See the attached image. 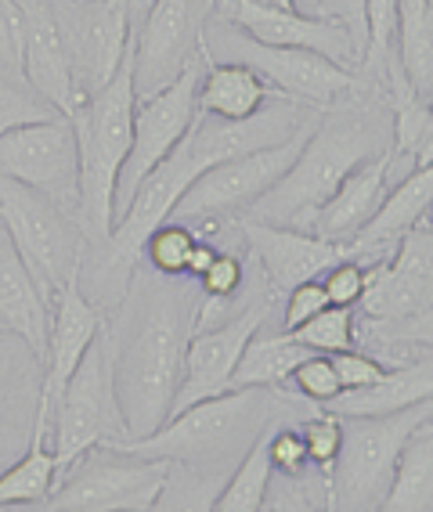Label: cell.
<instances>
[{
	"mask_svg": "<svg viewBox=\"0 0 433 512\" xmlns=\"http://www.w3.org/2000/svg\"><path fill=\"white\" fill-rule=\"evenodd\" d=\"M195 311L199 300L188 296L177 278L134 267L120 311L105 321L112 390L127 440L148 437L170 419V404L181 383V361L195 332Z\"/></svg>",
	"mask_w": 433,
	"mask_h": 512,
	"instance_id": "6da1fadb",
	"label": "cell"
},
{
	"mask_svg": "<svg viewBox=\"0 0 433 512\" xmlns=\"http://www.w3.org/2000/svg\"><path fill=\"white\" fill-rule=\"evenodd\" d=\"M390 119L347 101H332L329 112H318L311 138L300 148L289 174L249 206V220L278 224V228L307 231L311 217L322 210L343 177L361 163L390 152Z\"/></svg>",
	"mask_w": 433,
	"mask_h": 512,
	"instance_id": "7a4b0ae2",
	"label": "cell"
},
{
	"mask_svg": "<svg viewBox=\"0 0 433 512\" xmlns=\"http://www.w3.org/2000/svg\"><path fill=\"white\" fill-rule=\"evenodd\" d=\"M293 397L289 390H264V386L228 390L166 419L156 433L116 448L141 458H163L199 473L228 476L249 455V448L275 426L278 408H286Z\"/></svg>",
	"mask_w": 433,
	"mask_h": 512,
	"instance_id": "3957f363",
	"label": "cell"
},
{
	"mask_svg": "<svg viewBox=\"0 0 433 512\" xmlns=\"http://www.w3.org/2000/svg\"><path fill=\"white\" fill-rule=\"evenodd\" d=\"M134 73L130 51L102 91L69 116L80 152V202L76 224L87 242H109L116 224V177L134 138Z\"/></svg>",
	"mask_w": 433,
	"mask_h": 512,
	"instance_id": "277c9868",
	"label": "cell"
},
{
	"mask_svg": "<svg viewBox=\"0 0 433 512\" xmlns=\"http://www.w3.org/2000/svg\"><path fill=\"white\" fill-rule=\"evenodd\" d=\"M433 404H412L405 412L340 419V451L325 480V512H376L390 491L401 451L430 426Z\"/></svg>",
	"mask_w": 433,
	"mask_h": 512,
	"instance_id": "5b68a950",
	"label": "cell"
},
{
	"mask_svg": "<svg viewBox=\"0 0 433 512\" xmlns=\"http://www.w3.org/2000/svg\"><path fill=\"white\" fill-rule=\"evenodd\" d=\"M0 224H4L8 246L15 249V256L37 285L40 300L51 311V303L58 300L65 285L83 275L87 238L80 224L47 195L11 177H0Z\"/></svg>",
	"mask_w": 433,
	"mask_h": 512,
	"instance_id": "8992f818",
	"label": "cell"
},
{
	"mask_svg": "<svg viewBox=\"0 0 433 512\" xmlns=\"http://www.w3.org/2000/svg\"><path fill=\"white\" fill-rule=\"evenodd\" d=\"M47 440H51L47 448L55 455V480L98 444L116 448L127 440L116 390H112V354L105 329L94 336L76 372L69 375V383L62 386L51 419H47Z\"/></svg>",
	"mask_w": 433,
	"mask_h": 512,
	"instance_id": "52a82bcc",
	"label": "cell"
},
{
	"mask_svg": "<svg viewBox=\"0 0 433 512\" xmlns=\"http://www.w3.org/2000/svg\"><path fill=\"white\" fill-rule=\"evenodd\" d=\"M170 462L98 444L55 480L47 509L55 512H148L163 491Z\"/></svg>",
	"mask_w": 433,
	"mask_h": 512,
	"instance_id": "ba28073f",
	"label": "cell"
},
{
	"mask_svg": "<svg viewBox=\"0 0 433 512\" xmlns=\"http://www.w3.org/2000/svg\"><path fill=\"white\" fill-rule=\"evenodd\" d=\"M210 26H217V37L203 33V47L210 62L249 65L253 73L264 76L271 91L296 101V105H332V101L358 91V73H347V69L314 55V51L253 44L249 37H242L239 29H231L228 22L213 19V15Z\"/></svg>",
	"mask_w": 433,
	"mask_h": 512,
	"instance_id": "9c48e42d",
	"label": "cell"
},
{
	"mask_svg": "<svg viewBox=\"0 0 433 512\" xmlns=\"http://www.w3.org/2000/svg\"><path fill=\"white\" fill-rule=\"evenodd\" d=\"M318 112H307V119L289 134L286 141H278L271 148H257L246 156H235L228 163L210 166L203 177H195L188 184V192L177 199L170 220H199V217H224V213L249 210L264 192H271L282 177L289 174V166L296 163L300 148L311 138Z\"/></svg>",
	"mask_w": 433,
	"mask_h": 512,
	"instance_id": "30bf717a",
	"label": "cell"
},
{
	"mask_svg": "<svg viewBox=\"0 0 433 512\" xmlns=\"http://www.w3.org/2000/svg\"><path fill=\"white\" fill-rule=\"evenodd\" d=\"M213 0H148V11L130 40L134 98L166 91L188 65L203 58V33Z\"/></svg>",
	"mask_w": 433,
	"mask_h": 512,
	"instance_id": "8fae6325",
	"label": "cell"
},
{
	"mask_svg": "<svg viewBox=\"0 0 433 512\" xmlns=\"http://www.w3.org/2000/svg\"><path fill=\"white\" fill-rule=\"evenodd\" d=\"M130 15L134 0H55L58 33L80 105L102 91L127 58L134 40Z\"/></svg>",
	"mask_w": 433,
	"mask_h": 512,
	"instance_id": "7c38bea8",
	"label": "cell"
},
{
	"mask_svg": "<svg viewBox=\"0 0 433 512\" xmlns=\"http://www.w3.org/2000/svg\"><path fill=\"white\" fill-rule=\"evenodd\" d=\"M206 65V47L203 58L188 65L185 73L177 76L166 91L152 94V98L134 101V138H130V152L120 166L116 177V220L127 213L130 199L138 192V184L145 181L159 163H163L188 130H192L195 116H199V80H203ZM116 228V224H112Z\"/></svg>",
	"mask_w": 433,
	"mask_h": 512,
	"instance_id": "4fadbf2b",
	"label": "cell"
},
{
	"mask_svg": "<svg viewBox=\"0 0 433 512\" xmlns=\"http://www.w3.org/2000/svg\"><path fill=\"white\" fill-rule=\"evenodd\" d=\"M0 177L26 184L62 206L76 220L80 202V152L73 123L65 116L29 123L0 134Z\"/></svg>",
	"mask_w": 433,
	"mask_h": 512,
	"instance_id": "5bb4252c",
	"label": "cell"
},
{
	"mask_svg": "<svg viewBox=\"0 0 433 512\" xmlns=\"http://www.w3.org/2000/svg\"><path fill=\"white\" fill-rule=\"evenodd\" d=\"M213 19L228 22L242 37L264 47H296L329 58L347 73H358L365 62V51L351 37V29L336 19L304 15V11H271L246 4V0H213Z\"/></svg>",
	"mask_w": 433,
	"mask_h": 512,
	"instance_id": "9a60e30c",
	"label": "cell"
},
{
	"mask_svg": "<svg viewBox=\"0 0 433 512\" xmlns=\"http://www.w3.org/2000/svg\"><path fill=\"white\" fill-rule=\"evenodd\" d=\"M268 314H271L268 300H257V303H246L235 318L221 321V325L192 332L185 361H181V383H177L174 404H170V419L181 415L185 408H192V404L228 394L231 375H235L242 350L253 339V332L268 321Z\"/></svg>",
	"mask_w": 433,
	"mask_h": 512,
	"instance_id": "2e32d148",
	"label": "cell"
},
{
	"mask_svg": "<svg viewBox=\"0 0 433 512\" xmlns=\"http://www.w3.org/2000/svg\"><path fill=\"white\" fill-rule=\"evenodd\" d=\"M105 329V314L94 307L80 289V278L69 282L58 293V300L51 303V325H47V350H44V375H40L37 390V412H33V433L29 440L47 444V419L55 408L62 386L69 383V375L76 372V365L83 361L87 347L94 343V336Z\"/></svg>",
	"mask_w": 433,
	"mask_h": 512,
	"instance_id": "e0dca14e",
	"label": "cell"
},
{
	"mask_svg": "<svg viewBox=\"0 0 433 512\" xmlns=\"http://www.w3.org/2000/svg\"><path fill=\"white\" fill-rule=\"evenodd\" d=\"M242 238H246L249 256L260 267L271 296H286L293 285L322 278L332 264L347 260V246L322 242L311 231L260 224V220H249V217L242 220Z\"/></svg>",
	"mask_w": 433,
	"mask_h": 512,
	"instance_id": "ac0fdd59",
	"label": "cell"
},
{
	"mask_svg": "<svg viewBox=\"0 0 433 512\" xmlns=\"http://www.w3.org/2000/svg\"><path fill=\"white\" fill-rule=\"evenodd\" d=\"M22 11V80L65 119L83 109L55 19V0H15Z\"/></svg>",
	"mask_w": 433,
	"mask_h": 512,
	"instance_id": "d6986e66",
	"label": "cell"
},
{
	"mask_svg": "<svg viewBox=\"0 0 433 512\" xmlns=\"http://www.w3.org/2000/svg\"><path fill=\"white\" fill-rule=\"evenodd\" d=\"M430 202H433V170L430 166H419V170L401 177V181L390 188V195H383L379 210L372 213V217L365 220V228L351 238L347 260H358V264L390 260L397 242L426 220Z\"/></svg>",
	"mask_w": 433,
	"mask_h": 512,
	"instance_id": "ffe728a7",
	"label": "cell"
},
{
	"mask_svg": "<svg viewBox=\"0 0 433 512\" xmlns=\"http://www.w3.org/2000/svg\"><path fill=\"white\" fill-rule=\"evenodd\" d=\"M390 184V156L369 159L358 170L343 177V184L329 195L322 210L314 213L307 231L322 242H336V246H351V238L365 228V220L379 210V202L387 195Z\"/></svg>",
	"mask_w": 433,
	"mask_h": 512,
	"instance_id": "44dd1931",
	"label": "cell"
},
{
	"mask_svg": "<svg viewBox=\"0 0 433 512\" xmlns=\"http://www.w3.org/2000/svg\"><path fill=\"white\" fill-rule=\"evenodd\" d=\"M430 394H433L430 361H412V365L387 368L383 379H376L372 386L340 390L329 404H322V412L336 415V419H372V415L405 412L412 404L430 401Z\"/></svg>",
	"mask_w": 433,
	"mask_h": 512,
	"instance_id": "7402d4cb",
	"label": "cell"
},
{
	"mask_svg": "<svg viewBox=\"0 0 433 512\" xmlns=\"http://www.w3.org/2000/svg\"><path fill=\"white\" fill-rule=\"evenodd\" d=\"M0 325L19 336L33 357L44 365L47 350V325H51V311L40 300L37 285L29 278V271L22 267V260L15 256V249L4 242L0 246Z\"/></svg>",
	"mask_w": 433,
	"mask_h": 512,
	"instance_id": "603a6c76",
	"label": "cell"
},
{
	"mask_svg": "<svg viewBox=\"0 0 433 512\" xmlns=\"http://www.w3.org/2000/svg\"><path fill=\"white\" fill-rule=\"evenodd\" d=\"M271 98H282L264 83V76L253 73L242 62H210L203 65L199 80V112L221 123H242L257 116Z\"/></svg>",
	"mask_w": 433,
	"mask_h": 512,
	"instance_id": "cb8c5ba5",
	"label": "cell"
},
{
	"mask_svg": "<svg viewBox=\"0 0 433 512\" xmlns=\"http://www.w3.org/2000/svg\"><path fill=\"white\" fill-rule=\"evenodd\" d=\"M264 329V325H260ZM260 329L253 332V339L242 350L235 375H231V390H249V386H264V390H286L289 372L304 361L311 350H304L289 332H268L260 336Z\"/></svg>",
	"mask_w": 433,
	"mask_h": 512,
	"instance_id": "d4e9b609",
	"label": "cell"
},
{
	"mask_svg": "<svg viewBox=\"0 0 433 512\" xmlns=\"http://www.w3.org/2000/svg\"><path fill=\"white\" fill-rule=\"evenodd\" d=\"M394 55L415 91L430 98L433 83V0H397Z\"/></svg>",
	"mask_w": 433,
	"mask_h": 512,
	"instance_id": "484cf974",
	"label": "cell"
},
{
	"mask_svg": "<svg viewBox=\"0 0 433 512\" xmlns=\"http://www.w3.org/2000/svg\"><path fill=\"white\" fill-rule=\"evenodd\" d=\"M376 512H433V433L419 430L401 451L390 491Z\"/></svg>",
	"mask_w": 433,
	"mask_h": 512,
	"instance_id": "4316f807",
	"label": "cell"
},
{
	"mask_svg": "<svg viewBox=\"0 0 433 512\" xmlns=\"http://www.w3.org/2000/svg\"><path fill=\"white\" fill-rule=\"evenodd\" d=\"M268 437V433H264ZM260 437L249 455L242 458L239 466L231 469L228 480L221 484L217 498H213L210 512H260L268 505L271 491V462H268V440Z\"/></svg>",
	"mask_w": 433,
	"mask_h": 512,
	"instance_id": "83f0119b",
	"label": "cell"
},
{
	"mask_svg": "<svg viewBox=\"0 0 433 512\" xmlns=\"http://www.w3.org/2000/svg\"><path fill=\"white\" fill-rule=\"evenodd\" d=\"M55 491V455L47 444L29 440V451L11 469L0 473V509L44 505Z\"/></svg>",
	"mask_w": 433,
	"mask_h": 512,
	"instance_id": "f1b7e54d",
	"label": "cell"
},
{
	"mask_svg": "<svg viewBox=\"0 0 433 512\" xmlns=\"http://www.w3.org/2000/svg\"><path fill=\"white\" fill-rule=\"evenodd\" d=\"M224 480L228 476L199 473V469L170 462V476H166L163 491L156 494V502L148 505V512H210Z\"/></svg>",
	"mask_w": 433,
	"mask_h": 512,
	"instance_id": "f546056e",
	"label": "cell"
},
{
	"mask_svg": "<svg viewBox=\"0 0 433 512\" xmlns=\"http://www.w3.org/2000/svg\"><path fill=\"white\" fill-rule=\"evenodd\" d=\"M195 238L199 235H195L188 224L166 220V224H159V228L141 242L138 256H145L148 271H156V275H163V278H181V275H188V256H192V249H195Z\"/></svg>",
	"mask_w": 433,
	"mask_h": 512,
	"instance_id": "4dcf8cb0",
	"label": "cell"
},
{
	"mask_svg": "<svg viewBox=\"0 0 433 512\" xmlns=\"http://www.w3.org/2000/svg\"><path fill=\"white\" fill-rule=\"evenodd\" d=\"M289 336L311 354H340V350L354 347V311L343 307H325L322 314L307 318L304 325H296Z\"/></svg>",
	"mask_w": 433,
	"mask_h": 512,
	"instance_id": "1f68e13d",
	"label": "cell"
},
{
	"mask_svg": "<svg viewBox=\"0 0 433 512\" xmlns=\"http://www.w3.org/2000/svg\"><path fill=\"white\" fill-rule=\"evenodd\" d=\"M55 112L29 87L22 76L0 73V134H8L15 127H29V123H44V119H58Z\"/></svg>",
	"mask_w": 433,
	"mask_h": 512,
	"instance_id": "d6a6232c",
	"label": "cell"
},
{
	"mask_svg": "<svg viewBox=\"0 0 433 512\" xmlns=\"http://www.w3.org/2000/svg\"><path fill=\"white\" fill-rule=\"evenodd\" d=\"M40 361L19 336H0V419L11 408V401H26V386L33 379V368Z\"/></svg>",
	"mask_w": 433,
	"mask_h": 512,
	"instance_id": "836d02e7",
	"label": "cell"
},
{
	"mask_svg": "<svg viewBox=\"0 0 433 512\" xmlns=\"http://www.w3.org/2000/svg\"><path fill=\"white\" fill-rule=\"evenodd\" d=\"M296 433L304 440L307 466L318 469V476H322L325 484L332 473V462H336V451H340V419L322 412V408H314V412H307V419H300Z\"/></svg>",
	"mask_w": 433,
	"mask_h": 512,
	"instance_id": "e575fe53",
	"label": "cell"
},
{
	"mask_svg": "<svg viewBox=\"0 0 433 512\" xmlns=\"http://www.w3.org/2000/svg\"><path fill=\"white\" fill-rule=\"evenodd\" d=\"M286 390L300 397V401L314 404V408H322V404H329L332 397L340 394V379H336V372H332L329 357H325V354H307L304 361L289 372Z\"/></svg>",
	"mask_w": 433,
	"mask_h": 512,
	"instance_id": "d590c367",
	"label": "cell"
},
{
	"mask_svg": "<svg viewBox=\"0 0 433 512\" xmlns=\"http://www.w3.org/2000/svg\"><path fill=\"white\" fill-rule=\"evenodd\" d=\"M369 278H372V264H358V260H340V264H332L318 282L325 289V300L329 307H343V311H354L369 289Z\"/></svg>",
	"mask_w": 433,
	"mask_h": 512,
	"instance_id": "8d00e7d4",
	"label": "cell"
},
{
	"mask_svg": "<svg viewBox=\"0 0 433 512\" xmlns=\"http://www.w3.org/2000/svg\"><path fill=\"white\" fill-rule=\"evenodd\" d=\"M394 15H397V0H365L369 47H365V65L361 69H379L383 58L394 51Z\"/></svg>",
	"mask_w": 433,
	"mask_h": 512,
	"instance_id": "74e56055",
	"label": "cell"
},
{
	"mask_svg": "<svg viewBox=\"0 0 433 512\" xmlns=\"http://www.w3.org/2000/svg\"><path fill=\"white\" fill-rule=\"evenodd\" d=\"M268 462L271 473H282L286 480H300L307 473V451L304 440L296 433V426H271L268 430Z\"/></svg>",
	"mask_w": 433,
	"mask_h": 512,
	"instance_id": "f35d334b",
	"label": "cell"
},
{
	"mask_svg": "<svg viewBox=\"0 0 433 512\" xmlns=\"http://www.w3.org/2000/svg\"><path fill=\"white\" fill-rule=\"evenodd\" d=\"M242 278H246V267H242L239 253L221 249L195 282L203 285V296H210V300H235L242 289Z\"/></svg>",
	"mask_w": 433,
	"mask_h": 512,
	"instance_id": "ab89813d",
	"label": "cell"
},
{
	"mask_svg": "<svg viewBox=\"0 0 433 512\" xmlns=\"http://www.w3.org/2000/svg\"><path fill=\"white\" fill-rule=\"evenodd\" d=\"M332 361V372L340 379V390H361V386H372L376 379H383L387 365L379 361V357L365 354V350L351 347V350H340V354H329Z\"/></svg>",
	"mask_w": 433,
	"mask_h": 512,
	"instance_id": "60d3db41",
	"label": "cell"
},
{
	"mask_svg": "<svg viewBox=\"0 0 433 512\" xmlns=\"http://www.w3.org/2000/svg\"><path fill=\"white\" fill-rule=\"evenodd\" d=\"M0 73L22 76V11L15 0H0Z\"/></svg>",
	"mask_w": 433,
	"mask_h": 512,
	"instance_id": "b9f144b4",
	"label": "cell"
},
{
	"mask_svg": "<svg viewBox=\"0 0 433 512\" xmlns=\"http://www.w3.org/2000/svg\"><path fill=\"white\" fill-rule=\"evenodd\" d=\"M325 307H329V300H325V289H322V282H318V278L293 285V289L286 293V311H282V332H293L296 325H304L307 318L322 314Z\"/></svg>",
	"mask_w": 433,
	"mask_h": 512,
	"instance_id": "7bdbcfd3",
	"label": "cell"
},
{
	"mask_svg": "<svg viewBox=\"0 0 433 512\" xmlns=\"http://www.w3.org/2000/svg\"><path fill=\"white\" fill-rule=\"evenodd\" d=\"M322 19H336L351 29V37L358 40V47L365 51L369 47V29H365V0H318V11ZM365 65V62H361Z\"/></svg>",
	"mask_w": 433,
	"mask_h": 512,
	"instance_id": "ee69618b",
	"label": "cell"
},
{
	"mask_svg": "<svg viewBox=\"0 0 433 512\" xmlns=\"http://www.w3.org/2000/svg\"><path fill=\"white\" fill-rule=\"evenodd\" d=\"M221 253V249L213 246V242H206V238H195V249H192V256H188V275L192 278H199L206 271V267L213 264V256Z\"/></svg>",
	"mask_w": 433,
	"mask_h": 512,
	"instance_id": "f6af8a7d",
	"label": "cell"
},
{
	"mask_svg": "<svg viewBox=\"0 0 433 512\" xmlns=\"http://www.w3.org/2000/svg\"><path fill=\"white\" fill-rule=\"evenodd\" d=\"M275 505H278V512H325L322 505H314L304 491H286Z\"/></svg>",
	"mask_w": 433,
	"mask_h": 512,
	"instance_id": "bcb514c9",
	"label": "cell"
},
{
	"mask_svg": "<svg viewBox=\"0 0 433 512\" xmlns=\"http://www.w3.org/2000/svg\"><path fill=\"white\" fill-rule=\"evenodd\" d=\"M246 4H257V8H271V11H296L300 0H246Z\"/></svg>",
	"mask_w": 433,
	"mask_h": 512,
	"instance_id": "7dc6e473",
	"label": "cell"
},
{
	"mask_svg": "<svg viewBox=\"0 0 433 512\" xmlns=\"http://www.w3.org/2000/svg\"><path fill=\"white\" fill-rule=\"evenodd\" d=\"M8 512H55V509H47V505H44V509H33V505H19V509H8Z\"/></svg>",
	"mask_w": 433,
	"mask_h": 512,
	"instance_id": "c3c4849f",
	"label": "cell"
},
{
	"mask_svg": "<svg viewBox=\"0 0 433 512\" xmlns=\"http://www.w3.org/2000/svg\"><path fill=\"white\" fill-rule=\"evenodd\" d=\"M260 512H278V505L271 502V505H264V509H260Z\"/></svg>",
	"mask_w": 433,
	"mask_h": 512,
	"instance_id": "681fc988",
	"label": "cell"
},
{
	"mask_svg": "<svg viewBox=\"0 0 433 512\" xmlns=\"http://www.w3.org/2000/svg\"><path fill=\"white\" fill-rule=\"evenodd\" d=\"M4 332H8V329H4V325H0V336H4Z\"/></svg>",
	"mask_w": 433,
	"mask_h": 512,
	"instance_id": "f907efd6",
	"label": "cell"
},
{
	"mask_svg": "<svg viewBox=\"0 0 433 512\" xmlns=\"http://www.w3.org/2000/svg\"><path fill=\"white\" fill-rule=\"evenodd\" d=\"M0 512H8V509H0Z\"/></svg>",
	"mask_w": 433,
	"mask_h": 512,
	"instance_id": "816d5d0a",
	"label": "cell"
}]
</instances>
